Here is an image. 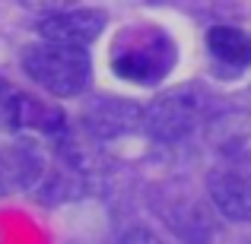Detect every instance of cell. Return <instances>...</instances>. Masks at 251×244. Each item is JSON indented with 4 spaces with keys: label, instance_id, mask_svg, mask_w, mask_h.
<instances>
[{
    "label": "cell",
    "instance_id": "6da1fadb",
    "mask_svg": "<svg viewBox=\"0 0 251 244\" xmlns=\"http://www.w3.org/2000/svg\"><path fill=\"white\" fill-rule=\"evenodd\" d=\"M175 61H178V48L172 42V35L150 22L121 29L111 42V54H108L111 73L134 86L162 83L175 70Z\"/></svg>",
    "mask_w": 251,
    "mask_h": 244
},
{
    "label": "cell",
    "instance_id": "7a4b0ae2",
    "mask_svg": "<svg viewBox=\"0 0 251 244\" xmlns=\"http://www.w3.org/2000/svg\"><path fill=\"white\" fill-rule=\"evenodd\" d=\"M23 70L32 83L42 86L54 98H76L80 92H86V86L92 80L89 51L76 48V44L48 42V38L42 44L25 48Z\"/></svg>",
    "mask_w": 251,
    "mask_h": 244
},
{
    "label": "cell",
    "instance_id": "3957f363",
    "mask_svg": "<svg viewBox=\"0 0 251 244\" xmlns=\"http://www.w3.org/2000/svg\"><path fill=\"white\" fill-rule=\"evenodd\" d=\"M210 114H213V95L197 83H188L162 92L159 98H153V105L143 108V130L153 140L178 143L203 127Z\"/></svg>",
    "mask_w": 251,
    "mask_h": 244
},
{
    "label": "cell",
    "instance_id": "277c9868",
    "mask_svg": "<svg viewBox=\"0 0 251 244\" xmlns=\"http://www.w3.org/2000/svg\"><path fill=\"white\" fill-rule=\"evenodd\" d=\"M207 194L229 222H251V162H226L207 175Z\"/></svg>",
    "mask_w": 251,
    "mask_h": 244
},
{
    "label": "cell",
    "instance_id": "5b68a950",
    "mask_svg": "<svg viewBox=\"0 0 251 244\" xmlns=\"http://www.w3.org/2000/svg\"><path fill=\"white\" fill-rule=\"evenodd\" d=\"M207 146L226 162H251V111L216 108L203 124Z\"/></svg>",
    "mask_w": 251,
    "mask_h": 244
},
{
    "label": "cell",
    "instance_id": "8992f818",
    "mask_svg": "<svg viewBox=\"0 0 251 244\" xmlns=\"http://www.w3.org/2000/svg\"><path fill=\"white\" fill-rule=\"evenodd\" d=\"M48 181V159L35 143H0V197Z\"/></svg>",
    "mask_w": 251,
    "mask_h": 244
},
{
    "label": "cell",
    "instance_id": "52a82bcc",
    "mask_svg": "<svg viewBox=\"0 0 251 244\" xmlns=\"http://www.w3.org/2000/svg\"><path fill=\"white\" fill-rule=\"evenodd\" d=\"M105 22H108V16H105L102 10L70 6V10H57V13L42 16V22H38V35L48 38V42L86 48V44H92L99 35H102Z\"/></svg>",
    "mask_w": 251,
    "mask_h": 244
},
{
    "label": "cell",
    "instance_id": "ba28073f",
    "mask_svg": "<svg viewBox=\"0 0 251 244\" xmlns=\"http://www.w3.org/2000/svg\"><path fill=\"white\" fill-rule=\"evenodd\" d=\"M86 121H89V130L99 140H115V136H127L143 127V108L111 95L92 105Z\"/></svg>",
    "mask_w": 251,
    "mask_h": 244
},
{
    "label": "cell",
    "instance_id": "9c48e42d",
    "mask_svg": "<svg viewBox=\"0 0 251 244\" xmlns=\"http://www.w3.org/2000/svg\"><path fill=\"white\" fill-rule=\"evenodd\" d=\"M207 48L216 61L229 67H248L251 64V32L239 25H213L207 32Z\"/></svg>",
    "mask_w": 251,
    "mask_h": 244
},
{
    "label": "cell",
    "instance_id": "30bf717a",
    "mask_svg": "<svg viewBox=\"0 0 251 244\" xmlns=\"http://www.w3.org/2000/svg\"><path fill=\"white\" fill-rule=\"evenodd\" d=\"M29 105H32V95H25L13 83L0 80V130H10V133L13 130H25Z\"/></svg>",
    "mask_w": 251,
    "mask_h": 244
},
{
    "label": "cell",
    "instance_id": "8fae6325",
    "mask_svg": "<svg viewBox=\"0 0 251 244\" xmlns=\"http://www.w3.org/2000/svg\"><path fill=\"white\" fill-rule=\"evenodd\" d=\"M19 3H23L25 10H32V13H42V16H48V13H57V10H70V6H76V0H19Z\"/></svg>",
    "mask_w": 251,
    "mask_h": 244
}]
</instances>
